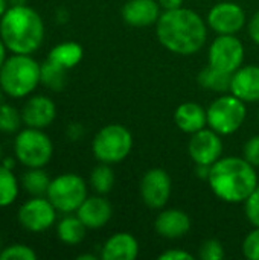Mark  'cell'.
<instances>
[{"mask_svg": "<svg viewBox=\"0 0 259 260\" xmlns=\"http://www.w3.org/2000/svg\"><path fill=\"white\" fill-rule=\"evenodd\" d=\"M90 184L99 195L108 193L114 186V172L107 163L98 165L90 174Z\"/></svg>", "mask_w": 259, "mask_h": 260, "instance_id": "obj_27", "label": "cell"}, {"mask_svg": "<svg viewBox=\"0 0 259 260\" xmlns=\"http://www.w3.org/2000/svg\"><path fill=\"white\" fill-rule=\"evenodd\" d=\"M188 151L197 166H212L221 158L223 142L218 133H215L214 129L203 128L191 134Z\"/></svg>", "mask_w": 259, "mask_h": 260, "instance_id": "obj_11", "label": "cell"}, {"mask_svg": "<svg viewBox=\"0 0 259 260\" xmlns=\"http://www.w3.org/2000/svg\"><path fill=\"white\" fill-rule=\"evenodd\" d=\"M157 2H159V5H160V8H162V9L169 11V9L182 8L185 0H157Z\"/></svg>", "mask_w": 259, "mask_h": 260, "instance_id": "obj_36", "label": "cell"}, {"mask_svg": "<svg viewBox=\"0 0 259 260\" xmlns=\"http://www.w3.org/2000/svg\"><path fill=\"white\" fill-rule=\"evenodd\" d=\"M96 256H92V254H81L78 256V260H95Z\"/></svg>", "mask_w": 259, "mask_h": 260, "instance_id": "obj_41", "label": "cell"}, {"mask_svg": "<svg viewBox=\"0 0 259 260\" xmlns=\"http://www.w3.org/2000/svg\"><path fill=\"white\" fill-rule=\"evenodd\" d=\"M113 207L104 197H87L76 210V216L90 230H98L107 225L111 219Z\"/></svg>", "mask_w": 259, "mask_h": 260, "instance_id": "obj_15", "label": "cell"}, {"mask_svg": "<svg viewBox=\"0 0 259 260\" xmlns=\"http://www.w3.org/2000/svg\"><path fill=\"white\" fill-rule=\"evenodd\" d=\"M41 84L52 91H61L67 84V69L50 61L49 58L41 64Z\"/></svg>", "mask_w": 259, "mask_h": 260, "instance_id": "obj_25", "label": "cell"}, {"mask_svg": "<svg viewBox=\"0 0 259 260\" xmlns=\"http://www.w3.org/2000/svg\"><path fill=\"white\" fill-rule=\"evenodd\" d=\"M243 254L249 260H259V227H255L243 242Z\"/></svg>", "mask_w": 259, "mask_h": 260, "instance_id": "obj_32", "label": "cell"}, {"mask_svg": "<svg viewBox=\"0 0 259 260\" xmlns=\"http://www.w3.org/2000/svg\"><path fill=\"white\" fill-rule=\"evenodd\" d=\"M20 184L12 169H8L0 163V207H8L18 198Z\"/></svg>", "mask_w": 259, "mask_h": 260, "instance_id": "obj_26", "label": "cell"}, {"mask_svg": "<svg viewBox=\"0 0 259 260\" xmlns=\"http://www.w3.org/2000/svg\"><path fill=\"white\" fill-rule=\"evenodd\" d=\"M67 136L70 137V140H78L82 136V126L79 123H72L67 128Z\"/></svg>", "mask_w": 259, "mask_h": 260, "instance_id": "obj_37", "label": "cell"}, {"mask_svg": "<svg viewBox=\"0 0 259 260\" xmlns=\"http://www.w3.org/2000/svg\"><path fill=\"white\" fill-rule=\"evenodd\" d=\"M41 64L31 55L12 53L0 69V87L6 96L21 99L34 93L41 84Z\"/></svg>", "mask_w": 259, "mask_h": 260, "instance_id": "obj_4", "label": "cell"}, {"mask_svg": "<svg viewBox=\"0 0 259 260\" xmlns=\"http://www.w3.org/2000/svg\"><path fill=\"white\" fill-rule=\"evenodd\" d=\"M0 38L11 53L32 55L44 40V21L27 5H11L0 17Z\"/></svg>", "mask_w": 259, "mask_h": 260, "instance_id": "obj_3", "label": "cell"}, {"mask_svg": "<svg viewBox=\"0 0 259 260\" xmlns=\"http://www.w3.org/2000/svg\"><path fill=\"white\" fill-rule=\"evenodd\" d=\"M56 209L47 197H32L18 209L17 219L20 225L31 233L49 230L56 221Z\"/></svg>", "mask_w": 259, "mask_h": 260, "instance_id": "obj_9", "label": "cell"}, {"mask_svg": "<svg viewBox=\"0 0 259 260\" xmlns=\"http://www.w3.org/2000/svg\"><path fill=\"white\" fill-rule=\"evenodd\" d=\"M27 0H9V6L11 5H26Z\"/></svg>", "mask_w": 259, "mask_h": 260, "instance_id": "obj_42", "label": "cell"}, {"mask_svg": "<svg viewBox=\"0 0 259 260\" xmlns=\"http://www.w3.org/2000/svg\"><path fill=\"white\" fill-rule=\"evenodd\" d=\"M85 230H89L78 216H72L70 213L64 216L56 225L58 239L66 245H78L85 238Z\"/></svg>", "mask_w": 259, "mask_h": 260, "instance_id": "obj_22", "label": "cell"}, {"mask_svg": "<svg viewBox=\"0 0 259 260\" xmlns=\"http://www.w3.org/2000/svg\"><path fill=\"white\" fill-rule=\"evenodd\" d=\"M14 154L26 168H44L53 155V143L43 129L26 126L15 136Z\"/></svg>", "mask_w": 259, "mask_h": 260, "instance_id": "obj_5", "label": "cell"}, {"mask_svg": "<svg viewBox=\"0 0 259 260\" xmlns=\"http://www.w3.org/2000/svg\"><path fill=\"white\" fill-rule=\"evenodd\" d=\"M5 96H6V94H5V91L2 90V87H0V105L5 102Z\"/></svg>", "mask_w": 259, "mask_h": 260, "instance_id": "obj_43", "label": "cell"}, {"mask_svg": "<svg viewBox=\"0 0 259 260\" xmlns=\"http://www.w3.org/2000/svg\"><path fill=\"white\" fill-rule=\"evenodd\" d=\"M124 20L134 27H145L157 23L160 5L157 0H128L122 8Z\"/></svg>", "mask_w": 259, "mask_h": 260, "instance_id": "obj_17", "label": "cell"}, {"mask_svg": "<svg viewBox=\"0 0 259 260\" xmlns=\"http://www.w3.org/2000/svg\"><path fill=\"white\" fill-rule=\"evenodd\" d=\"M200 257L203 260H221L224 257V248L218 241L208 239L200 247Z\"/></svg>", "mask_w": 259, "mask_h": 260, "instance_id": "obj_30", "label": "cell"}, {"mask_svg": "<svg viewBox=\"0 0 259 260\" xmlns=\"http://www.w3.org/2000/svg\"><path fill=\"white\" fill-rule=\"evenodd\" d=\"M243 155L250 165L259 168V136H253L246 142L243 148Z\"/></svg>", "mask_w": 259, "mask_h": 260, "instance_id": "obj_33", "label": "cell"}, {"mask_svg": "<svg viewBox=\"0 0 259 260\" xmlns=\"http://www.w3.org/2000/svg\"><path fill=\"white\" fill-rule=\"evenodd\" d=\"M2 160H3V148L0 145V163H2Z\"/></svg>", "mask_w": 259, "mask_h": 260, "instance_id": "obj_44", "label": "cell"}, {"mask_svg": "<svg viewBox=\"0 0 259 260\" xmlns=\"http://www.w3.org/2000/svg\"><path fill=\"white\" fill-rule=\"evenodd\" d=\"M82 55H84V52H82L81 44H78L75 41H64V43H60L55 47H52L47 58L50 61L63 66L64 69L70 70L81 62Z\"/></svg>", "mask_w": 259, "mask_h": 260, "instance_id": "obj_21", "label": "cell"}, {"mask_svg": "<svg viewBox=\"0 0 259 260\" xmlns=\"http://www.w3.org/2000/svg\"><path fill=\"white\" fill-rule=\"evenodd\" d=\"M46 197L58 212L69 215L87 198V184L76 174H61L50 181Z\"/></svg>", "mask_w": 259, "mask_h": 260, "instance_id": "obj_8", "label": "cell"}, {"mask_svg": "<svg viewBox=\"0 0 259 260\" xmlns=\"http://www.w3.org/2000/svg\"><path fill=\"white\" fill-rule=\"evenodd\" d=\"M6 52H8V49H6V46H5V43H3V40L0 38V69H2V66H3V62L6 61Z\"/></svg>", "mask_w": 259, "mask_h": 260, "instance_id": "obj_38", "label": "cell"}, {"mask_svg": "<svg viewBox=\"0 0 259 260\" xmlns=\"http://www.w3.org/2000/svg\"><path fill=\"white\" fill-rule=\"evenodd\" d=\"M131 148V133L124 125L119 123H111L99 129L92 143L95 158L107 165H114L127 158Z\"/></svg>", "mask_w": 259, "mask_h": 260, "instance_id": "obj_6", "label": "cell"}, {"mask_svg": "<svg viewBox=\"0 0 259 260\" xmlns=\"http://www.w3.org/2000/svg\"><path fill=\"white\" fill-rule=\"evenodd\" d=\"M50 181L52 180L43 168H27L21 177L23 189L32 197H46Z\"/></svg>", "mask_w": 259, "mask_h": 260, "instance_id": "obj_24", "label": "cell"}, {"mask_svg": "<svg viewBox=\"0 0 259 260\" xmlns=\"http://www.w3.org/2000/svg\"><path fill=\"white\" fill-rule=\"evenodd\" d=\"M160 44L177 55H194L206 43L208 29L203 18L192 9L177 8L160 14L156 23Z\"/></svg>", "mask_w": 259, "mask_h": 260, "instance_id": "obj_1", "label": "cell"}, {"mask_svg": "<svg viewBox=\"0 0 259 260\" xmlns=\"http://www.w3.org/2000/svg\"><path fill=\"white\" fill-rule=\"evenodd\" d=\"M197 79H198L200 85L205 87L206 90H212L217 93L231 91L232 73H226V72L215 69L212 66H208L206 69H203Z\"/></svg>", "mask_w": 259, "mask_h": 260, "instance_id": "obj_23", "label": "cell"}, {"mask_svg": "<svg viewBox=\"0 0 259 260\" xmlns=\"http://www.w3.org/2000/svg\"><path fill=\"white\" fill-rule=\"evenodd\" d=\"M206 113L208 125L211 126V129H214L220 136H229L237 133L243 126L247 108L246 102H243L237 96L223 94L209 105Z\"/></svg>", "mask_w": 259, "mask_h": 260, "instance_id": "obj_7", "label": "cell"}, {"mask_svg": "<svg viewBox=\"0 0 259 260\" xmlns=\"http://www.w3.org/2000/svg\"><path fill=\"white\" fill-rule=\"evenodd\" d=\"M159 259L162 260H192L194 256L185 250H168L165 253H162L159 256Z\"/></svg>", "mask_w": 259, "mask_h": 260, "instance_id": "obj_34", "label": "cell"}, {"mask_svg": "<svg viewBox=\"0 0 259 260\" xmlns=\"http://www.w3.org/2000/svg\"><path fill=\"white\" fill-rule=\"evenodd\" d=\"M34 248L24 244H12L0 251V260H37Z\"/></svg>", "mask_w": 259, "mask_h": 260, "instance_id": "obj_29", "label": "cell"}, {"mask_svg": "<svg viewBox=\"0 0 259 260\" xmlns=\"http://www.w3.org/2000/svg\"><path fill=\"white\" fill-rule=\"evenodd\" d=\"M244 209L250 224L253 227H259V184L250 193V197L244 201Z\"/></svg>", "mask_w": 259, "mask_h": 260, "instance_id": "obj_31", "label": "cell"}, {"mask_svg": "<svg viewBox=\"0 0 259 260\" xmlns=\"http://www.w3.org/2000/svg\"><path fill=\"white\" fill-rule=\"evenodd\" d=\"M208 24L218 35H235L246 24V12L237 3L221 2L209 11Z\"/></svg>", "mask_w": 259, "mask_h": 260, "instance_id": "obj_12", "label": "cell"}, {"mask_svg": "<svg viewBox=\"0 0 259 260\" xmlns=\"http://www.w3.org/2000/svg\"><path fill=\"white\" fill-rule=\"evenodd\" d=\"M209 66L226 73L237 72L244 61V46L235 35H218L209 47Z\"/></svg>", "mask_w": 259, "mask_h": 260, "instance_id": "obj_10", "label": "cell"}, {"mask_svg": "<svg viewBox=\"0 0 259 260\" xmlns=\"http://www.w3.org/2000/svg\"><path fill=\"white\" fill-rule=\"evenodd\" d=\"M139 254V244L130 233H116L107 239L102 247L101 257L104 260H133Z\"/></svg>", "mask_w": 259, "mask_h": 260, "instance_id": "obj_19", "label": "cell"}, {"mask_svg": "<svg viewBox=\"0 0 259 260\" xmlns=\"http://www.w3.org/2000/svg\"><path fill=\"white\" fill-rule=\"evenodd\" d=\"M231 93L243 102L259 101V66L250 64L232 73Z\"/></svg>", "mask_w": 259, "mask_h": 260, "instance_id": "obj_16", "label": "cell"}, {"mask_svg": "<svg viewBox=\"0 0 259 260\" xmlns=\"http://www.w3.org/2000/svg\"><path fill=\"white\" fill-rule=\"evenodd\" d=\"M171 177L163 169H150L140 181L142 201L151 209H162L171 197Z\"/></svg>", "mask_w": 259, "mask_h": 260, "instance_id": "obj_13", "label": "cell"}, {"mask_svg": "<svg viewBox=\"0 0 259 260\" xmlns=\"http://www.w3.org/2000/svg\"><path fill=\"white\" fill-rule=\"evenodd\" d=\"M15 160H17V158H15ZM15 160H14L12 157H3V160H2V165H3V166H6L8 169H12V171H14Z\"/></svg>", "mask_w": 259, "mask_h": 260, "instance_id": "obj_39", "label": "cell"}, {"mask_svg": "<svg viewBox=\"0 0 259 260\" xmlns=\"http://www.w3.org/2000/svg\"><path fill=\"white\" fill-rule=\"evenodd\" d=\"M21 123H23L21 111H18L11 104L3 102L0 105V133H5V134L18 133Z\"/></svg>", "mask_w": 259, "mask_h": 260, "instance_id": "obj_28", "label": "cell"}, {"mask_svg": "<svg viewBox=\"0 0 259 260\" xmlns=\"http://www.w3.org/2000/svg\"><path fill=\"white\" fill-rule=\"evenodd\" d=\"M212 192L224 203H244L258 186L256 168L244 157H224L215 161L208 177Z\"/></svg>", "mask_w": 259, "mask_h": 260, "instance_id": "obj_2", "label": "cell"}, {"mask_svg": "<svg viewBox=\"0 0 259 260\" xmlns=\"http://www.w3.org/2000/svg\"><path fill=\"white\" fill-rule=\"evenodd\" d=\"M154 229L157 235L165 239H180L189 232L191 219L185 212L179 209H169L159 213L154 222Z\"/></svg>", "mask_w": 259, "mask_h": 260, "instance_id": "obj_18", "label": "cell"}, {"mask_svg": "<svg viewBox=\"0 0 259 260\" xmlns=\"http://www.w3.org/2000/svg\"><path fill=\"white\" fill-rule=\"evenodd\" d=\"M174 120L180 131L194 134L208 125V113L195 102H185L177 107Z\"/></svg>", "mask_w": 259, "mask_h": 260, "instance_id": "obj_20", "label": "cell"}, {"mask_svg": "<svg viewBox=\"0 0 259 260\" xmlns=\"http://www.w3.org/2000/svg\"><path fill=\"white\" fill-rule=\"evenodd\" d=\"M249 35H250L252 41L259 46V11L252 17V20L249 23Z\"/></svg>", "mask_w": 259, "mask_h": 260, "instance_id": "obj_35", "label": "cell"}, {"mask_svg": "<svg viewBox=\"0 0 259 260\" xmlns=\"http://www.w3.org/2000/svg\"><path fill=\"white\" fill-rule=\"evenodd\" d=\"M55 117H56L55 102L44 94L31 96L21 108L23 123L29 128L44 129L55 120Z\"/></svg>", "mask_w": 259, "mask_h": 260, "instance_id": "obj_14", "label": "cell"}, {"mask_svg": "<svg viewBox=\"0 0 259 260\" xmlns=\"http://www.w3.org/2000/svg\"><path fill=\"white\" fill-rule=\"evenodd\" d=\"M9 0H0V17L6 12V9L9 8Z\"/></svg>", "mask_w": 259, "mask_h": 260, "instance_id": "obj_40", "label": "cell"}]
</instances>
